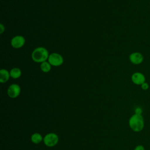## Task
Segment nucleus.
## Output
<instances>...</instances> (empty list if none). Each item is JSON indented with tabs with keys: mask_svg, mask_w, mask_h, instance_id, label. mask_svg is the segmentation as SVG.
<instances>
[{
	"mask_svg": "<svg viewBox=\"0 0 150 150\" xmlns=\"http://www.w3.org/2000/svg\"><path fill=\"white\" fill-rule=\"evenodd\" d=\"M129 61L134 64H140L144 61V56L140 52H134L129 56Z\"/></svg>",
	"mask_w": 150,
	"mask_h": 150,
	"instance_id": "nucleus-7",
	"label": "nucleus"
},
{
	"mask_svg": "<svg viewBox=\"0 0 150 150\" xmlns=\"http://www.w3.org/2000/svg\"><path fill=\"white\" fill-rule=\"evenodd\" d=\"M30 140L33 143L35 144H38L40 143L42 141H43V137L40 133L35 132L31 135Z\"/></svg>",
	"mask_w": 150,
	"mask_h": 150,
	"instance_id": "nucleus-10",
	"label": "nucleus"
},
{
	"mask_svg": "<svg viewBox=\"0 0 150 150\" xmlns=\"http://www.w3.org/2000/svg\"><path fill=\"white\" fill-rule=\"evenodd\" d=\"M10 73L5 69H1L0 70V82L1 83H6L9 79Z\"/></svg>",
	"mask_w": 150,
	"mask_h": 150,
	"instance_id": "nucleus-9",
	"label": "nucleus"
},
{
	"mask_svg": "<svg viewBox=\"0 0 150 150\" xmlns=\"http://www.w3.org/2000/svg\"><path fill=\"white\" fill-rule=\"evenodd\" d=\"M25 38L22 36H16L11 40V45L13 47L18 49L22 47L25 44Z\"/></svg>",
	"mask_w": 150,
	"mask_h": 150,
	"instance_id": "nucleus-8",
	"label": "nucleus"
},
{
	"mask_svg": "<svg viewBox=\"0 0 150 150\" xmlns=\"http://www.w3.org/2000/svg\"><path fill=\"white\" fill-rule=\"evenodd\" d=\"M135 114H142V109L140 107H137L135 110Z\"/></svg>",
	"mask_w": 150,
	"mask_h": 150,
	"instance_id": "nucleus-15",
	"label": "nucleus"
},
{
	"mask_svg": "<svg viewBox=\"0 0 150 150\" xmlns=\"http://www.w3.org/2000/svg\"><path fill=\"white\" fill-rule=\"evenodd\" d=\"M129 128L135 132H139L143 130L144 128V119L142 114H134L132 115L128 120Z\"/></svg>",
	"mask_w": 150,
	"mask_h": 150,
	"instance_id": "nucleus-1",
	"label": "nucleus"
},
{
	"mask_svg": "<svg viewBox=\"0 0 150 150\" xmlns=\"http://www.w3.org/2000/svg\"><path fill=\"white\" fill-rule=\"evenodd\" d=\"M132 83L136 85H141L145 82L146 78L145 75L141 72H135L131 76Z\"/></svg>",
	"mask_w": 150,
	"mask_h": 150,
	"instance_id": "nucleus-6",
	"label": "nucleus"
},
{
	"mask_svg": "<svg viewBox=\"0 0 150 150\" xmlns=\"http://www.w3.org/2000/svg\"><path fill=\"white\" fill-rule=\"evenodd\" d=\"M134 150H145V147L142 145H137Z\"/></svg>",
	"mask_w": 150,
	"mask_h": 150,
	"instance_id": "nucleus-14",
	"label": "nucleus"
},
{
	"mask_svg": "<svg viewBox=\"0 0 150 150\" xmlns=\"http://www.w3.org/2000/svg\"><path fill=\"white\" fill-rule=\"evenodd\" d=\"M0 28H1L0 33H2L4 32V30H5V27L4 26V25L2 23L0 24Z\"/></svg>",
	"mask_w": 150,
	"mask_h": 150,
	"instance_id": "nucleus-16",
	"label": "nucleus"
},
{
	"mask_svg": "<svg viewBox=\"0 0 150 150\" xmlns=\"http://www.w3.org/2000/svg\"><path fill=\"white\" fill-rule=\"evenodd\" d=\"M49 53L46 49L43 47H39L35 49L32 53V60L37 63H42L46 62L49 58Z\"/></svg>",
	"mask_w": 150,
	"mask_h": 150,
	"instance_id": "nucleus-2",
	"label": "nucleus"
},
{
	"mask_svg": "<svg viewBox=\"0 0 150 150\" xmlns=\"http://www.w3.org/2000/svg\"><path fill=\"white\" fill-rule=\"evenodd\" d=\"M48 61L51 65L54 66H59L63 64V59L60 54L56 53H53L49 55Z\"/></svg>",
	"mask_w": 150,
	"mask_h": 150,
	"instance_id": "nucleus-4",
	"label": "nucleus"
},
{
	"mask_svg": "<svg viewBox=\"0 0 150 150\" xmlns=\"http://www.w3.org/2000/svg\"><path fill=\"white\" fill-rule=\"evenodd\" d=\"M21 93V87L17 84H12L7 90L8 96L11 98H15L18 97Z\"/></svg>",
	"mask_w": 150,
	"mask_h": 150,
	"instance_id": "nucleus-5",
	"label": "nucleus"
},
{
	"mask_svg": "<svg viewBox=\"0 0 150 150\" xmlns=\"http://www.w3.org/2000/svg\"><path fill=\"white\" fill-rule=\"evenodd\" d=\"M59 140V137L56 133L50 132L45 135L43 141L46 146L53 147L57 144Z\"/></svg>",
	"mask_w": 150,
	"mask_h": 150,
	"instance_id": "nucleus-3",
	"label": "nucleus"
},
{
	"mask_svg": "<svg viewBox=\"0 0 150 150\" xmlns=\"http://www.w3.org/2000/svg\"><path fill=\"white\" fill-rule=\"evenodd\" d=\"M141 87L143 90H147L149 88V84L146 81L141 85Z\"/></svg>",
	"mask_w": 150,
	"mask_h": 150,
	"instance_id": "nucleus-13",
	"label": "nucleus"
},
{
	"mask_svg": "<svg viewBox=\"0 0 150 150\" xmlns=\"http://www.w3.org/2000/svg\"><path fill=\"white\" fill-rule=\"evenodd\" d=\"M40 69L43 72L47 73L51 69V64L47 62H42L40 64Z\"/></svg>",
	"mask_w": 150,
	"mask_h": 150,
	"instance_id": "nucleus-12",
	"label": "nucleus"
},
{
	"mask_svg": "<svg viewBox=\"0 0 150 150\" xmlns=\"http://www.w3.org/2000/svg\"><path fill=\"white\" fill-rule=\"evenodd\" d=\"M10 76L13 79H18L21 76V71L19 68H13L10 71Z\"/></svg>",
	"mask_w": 150,
	"mask_h": 150,
	"instance_id": "nucleus-11",
	"label": "nucleus"
}]
</instances>
